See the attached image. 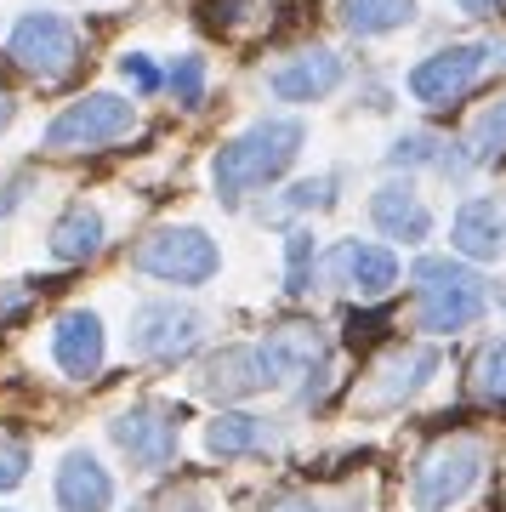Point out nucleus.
<instances>
[{"label": "nucleus", "instance_id": "14", "mask_svg": "<svg viewBox=\"0 0 506 512\" xmlns=\"http://www.w3.org/2000/svg\"><path fill=\"white\" fill-rule=\"evenodd\" d=\"M262 359L273 370V387H290L296 376H325V336L313 325H285L262 342Z\"/></svg>", "mask_w": 506, "mask_h": 512}, {"label": "nucleus", "instance_id": "1", "mask_svg": "<svg viewBox=\"0 0 506 512\" xmlns=\"http://www.w3.org/2000/svg\"><path fill=\"white\" fill-rule=\"evenodd\" d=\"M308 143V126L302 120H285V114H273V120H256L234 137V143L217 148V165H211V183H217L222 205H239L251 188H268L279 183L296 154Z\"/></svg>", "mask_w": 506, "mask_h": 512}, {"label": "nucleus", "instance_id": "27", "mask_svg": "<svg viewBox=\"0 0 506 512\" xmlns=\"http://www.w3.org/2000/svg\"><path fill=\"white\" fill-rule=\"evenodd\" d=\"M120 74H126L131 92H154V86H160V69H154L143 52H126V57H120Z\"/></svg>", "mask_w": 506, "mask_h": 512}, {"label": "nucleus", "instance_id": "16", "mask_svg": "<svg viewBox=\"0 0 506 512\" xmlns=\"http://www.w3.org/2000/svg\"><path fill=\"white\" fill-rule=\"evenodd\" d=\"M57 507L63 512H109L114 507V478L91 450H69L57 467Z\"/></svg>", "mask_w": 506, "mask_h": 512}, {"label": "nucleus", "instance_id": "18", "mask_svg": "<svg viewBox=\"0 0 506 512\" xmlns=\"http://www.w3.org/2000/svg\"><path fill=\"white\" fill-rule=\"evenodd\" d=\"M273 444V427L262 416H251V410H222L211 427H205V450L222 461L234 456H256V450H268Z\"/></svg>", "mask_w": 506, "mask_h": 512}, {"label": "nucleus", "instance_id": "5", "mask_svg": "<svg viewBox=\"0 0 506 512\" xmlns=\"http://www.w3.org/2000/svg\"><path fill=\"white\" fill-rule=\"evenodd\" d=\"M131 131H137V109H131L126 97L86 92L80 103H69V109L46 126V148H52V154H80V148L120 143V137H131Z\"/></svg>", "mask_w": 506, "mask_h": 512}, {"label": "nucleus", "instance_id": "23", "mask_svg": "<svg viewBox=\"0 0 506 512\" xmlns=\"http://www.w3.org/2000/svg\"><path fill=\"white\" fill-rule=\"evenodd\" d=\"M472 393H478V399H506V336L478 353V365H472Z\"/></svg>", "mask_w": 506, "mask_h": 512}, {"label": "nucleus", "instance_id": "7", "mask_svg": "<svg viewBox=\"0 0 506 512\" xmlns=\"http://www.w3.org/2000/svg\"><path fill=\"white\" fill-rule=\"evenodd\" d=\"M114 444L126 450L137 467H171L182 450V410H171V404H131V410H120V416L109 421Z\"/></svg>", "mask_w": 506, "mask_h": 512}, {"label": "nucleus", "instance_id": "6", "mask_svg": "<svg viewBox=\"0 0 506 512\" xmlns=\"http://www.w3.org/2000/svg\"><path fill=\"white\" fill-rule=\"evenodd\" d=\"M205 336V313L188 308V302H143L131 313V330H126V348L137 359H182V353L199 348Z\"/></svg>", "mask_w": 506, "mask_h": 512}, {"label": "nucleus", "instance_id": "28", "mask_svg": "<svg viewBox=\"0 0 506 512\" xmlns=\"http://www.w3.org/2000/svg\"><path fill=\"white\" fill-rule=\"evenodd\" d=\"M308 256L313 234H290V291H308Z\"/></svg>", "mask_w": 506, "mask_h": 512}, {"label": "nucleus", "instance_id": "22", "mask_svg": "<svg viewBox=\"0 0 506 512\" xmlns=\"http://www.w3.org/2000/svg\"><path fill=\"white\" fill-rule=\"evenodd\" d=\"M495 160H506V97L489 103V109L472 120L467 154H461V165H495Z\"/></svg>", "mask_w": 506, "mask_h": 512}, {"label": "nucleus", "instance_id": "30", "mask_svg": "<svg viewBox=\"0 0 506 512\" xmlns=\"http://www.w3.org/2000/svg\"><path fill=\"white\" fill-rule=\"evenodd\" d=\"M154 512H211V501H205V490H182L171 501H160Z\"/></svg>", "mask_w": 506, "mask_h": 512}, {"label": "nucleus", "instance_id": "15", "mask_svg": "<svg viewBox=\"0 0 506 512\" xmlns=\"http://www.w3.org/2000/svg\"><path fill=\"white\" fill-rule=\"evenodd\" d=\"M370 217H376V228L387 239H398V245L433 239V211H427V200H421L410 183H381L376 194H370Z\"/></svg>", "mask_w": 506, "mask_h": 512}, {"label": "nucleus", "instance_id": "11", "mask_svg": "<svg viewBox=\"0 0 506 512\" xmlns=\"http://www.w3.org/2000/svg\"><path fill=\"white\" fill-rule=\"evenodd\" d=\"M199 393L217 404H234V399H251V393H268L273 387V370L262 359V342H245V348H222L199 365Z\"/></svg>", "mask_w": 506, "mask_h": 512}, {"label": "nucleus", "instance_id": "20", "mask_svg": "<svg viewBox=\"0 0 506 512\" xmlns=\"http://www.w3.org/2000/svg\"><path fill=\"white\" fill-rule=\"evenodd\" d=\"M433 376H438V353L433 348H404V353H393V359L381 365L376 399L381 404H398V399H410V393H421Z\"/></svg>", "mask_w": 506, "mask_h": 512}, {"label": "nucleus", "instance_id": "26", "mask_svg": "<svg viewBox=\"0 0 506 512\" xmlns=\"http://www.w3.org/2000/svg\"><path fill=\"white\" fill-rule=\"evenodd\" d=\"M427 160H438V137H398L393 148H387V165H427Z\"/></svg>", "mask_w": 506, "mask_h": 512}, {"label": "nucleus", "instance_id": "29", "mask_svg": "<svg viewBox=\"0 0 506 512\" xmlns=\"http://www.w3.org/2000/svg\"><path fill=\"white\" fill-rule=\"evenodd\" d=\"M330 200V177H313V183H296L290 188V211H308V205H325Z\"/></svg>", "mask_w": 506, "mask_h": 512}, {"label": "nucleus", "instance_id": "34", "mask_svg": "<svg viewBox=\"0 0 506 512\" xmlns=\"http://www.w3.org/2000/svg\"><path fill=\"white\" fill-rule=\"evenodd\" d=\"M273 512H319V507H313V501H302V495H296V501H279V507H273Z\"/></svg>", "mask_w": 506, "mask_h": 512}, {"label": "nucleus", "instance_id": "33", "mask_svg": "<svg viewBox=\"0 0 506 512\" xmlns=\"http://www.w3.org/2000/svg\"><path fill=\"white\" fill-rule=\"evenodd\" d=\"M12 114H18V103H12V97H6V92H0V131H6V126H12Z\"/></svg>", "mask_w": 506, "mask_h": 512}, {"label": "nucleus", "instance_id": "10", "mask_svg": "<svg viewBox=\"0 0 506 512\" xmlns=\"http://www.w3.org/2000/svg\"><path fill=\"white\" fill-rule=\"evenodd\" d=\"M325 274H330V285H342V291L376 302V296H387L398 285V256L387 251V245H370V239H342V245L325 256Z\"/></svg>", "mask_w": 506, "mask_h": 512}, {"label": "nucleus", "instance_id": "31", "mask_svg": "<svg viewBox=\"0 0 506 512\" xmlns=\"http://www.w3.org/2000/svg\"><path fill=\"white\" fill-rule=\"evenodd\" d=\"M18 205H23V183H6L0 188V217H12Z\"/></svg>", "mask_w": 506, "mask_h": 512}, {"label": "nucleus", "instance_id": "8", "mask_svg": "<svg viewBox=\"0 0 506 512\" xmlns=\"http://www.w3.org/2000/svg\"><path fill=\"white\" fill-rule=\"evenodd\" d=\"M489 63V46L484 40H467V46H444V52L421 57L416 69H410V97L427 103V109H444L455 97H467L478 86V74Z\"/></svg>", "mask_w": 506, "mask_h": 512}, {"label": "nucleus", "instance_id": "2", "mask_svg": "<svg viewBox=\"0 0 506 512\" xmlns=\"http://www.w3.org/2000/svg\"><path fill=\"white\" fill-rule=\"evenodd\" d=\"M410 285H416V325L427 336H455V330L478 325L489 308L484 279L461 262H450V256H421Z\"/></svg>", "mask_w": 506, "mask_h": 512}, {"label": "nucleus", "instance_id": "17", "mask_svg": "<svg viewBox=\"0 0 506 512\" xmlns=\"http://www.w3.org/2000/svg\"><path fill=\"white\" fill-rule=\"evenodd\" d=\"M450 245L461 256H472V262H495L506 251V211L495 200H467L455 211Z\"/></svg>", "mask_w": 506, "mask_h": 512}, {"label": "nucleus", "instance_id": "4", "mask_svg": "<svg viewBox=\"0 0 506 512\" xmlns=\"http://www.w3.org/2000/svg\"><path fill=\"white\" fill-rule=\"evenodd\" d=\"M131 268L148 279H165V285H205V279L222 268L217 239L205 228H154V234L131 251Z\"/></svg>", "mask_w": 506, "mask_h": 512}, {"label": "nucleus", "instance_id": "32", "mask_svg": "<svg viewBox=\"0 0 506 512\" xmlns=\"http://www.w3.org/2000/svg\"><path fill=\"white\" fill-rule=\"evenodd\" d=\"M455 6H461V12H467V18H489V12H495V6H501V0H455Z\"/></svg>", "mask_w": 506, "mask_h": 512}, {"label": "nucleus", "instance_id": "9", "mask_svg": "<svg viewBox=\"0 0 506 512\" xmlns=\"http://www.w3.org/2000/svg\"><path fill=\"white\" fill-rule=\"evenodd\" d=\"M12 57H18L29 74H40V80H63V74L80 63V35H74V23L57 18V12H29V18L12 29Z\"/></svg>", "mask_w": 506, "mask_h": 512}, {"label": "nucleus", "instance_id": "12", "mask_svg": "<svg viewBox=\"0 0 506 512\" xmlns=\"http://www.w3.org/2000/svg\"><path fill=\"white\" fill-rule=\"evenodd\" d=\"M52 359H57L63 376H74V382L97 376V370H103V319L91 308H69L52 325Z\"/></svg>", "mask_w": 506, "mask_h": 512}, {"label": "nucleus", "instance_id": "3", "mask_svg": "<svg viewBox=\"0 0 506 512\" xmlns=\"http://www.w3.org/2000/svg\"><path fill=\"white\" fill-rule=\"evenodd\" d=\"M478 478H484V444L455 433L421 456L416 478H410V501H416V512H450L478 490Z\"/></svg>", "mask_w": 506, "mask_h": 512}, {"label": "nucleus", "instance_id": "21", "mask_svg": "<svg viewBox=\"0 0 506 512\" xmlns=\"http://www.w3.org/2000/svg\"><path fill=\"white\" fill-rule=\"evenodd\" d=\"M416 18V0H342V29L359 40L393 35Z\"/></svg>", "mask_w": 506, "mask_h": 512}, {"label": "nucleus", "instance_id": "19", "mask_svg": "<svg viewBox=\"0 0 506 512\" xmlns=\"http://www.w3.org/2000/svg\"><path fill=\"white\" fill-rule=\"evenodd\" d=\"M103 251V211L97 205H69L52 228V256L57 262H91Z\"/></svg>", "mask_w": 506, "mask_h": 512}, {"label": "nucleus", "instance_id": "25", "mask_svg": "<svg viewBox=\"0 0 506 512\" xmlns=\"http://www.w3.org/2000/svg\"><path fill=\"white\" fill-rule=\"evenodd\" d=\"M23 478H29V444L0 433V490H18Z\"/></svg>", "mask_w": 506, "mask_h": 512}, {"label": "nucleus", "instance_id": "24", "mask_svg": "<svg viewBox=\"0 0 506 512\" xmlns=\"http://www.w3.org/2000/svg\"><path fill=\"white\" fill-rule=\"evenodd\" d=\"M165 86H171V97H177L182 109H194L199 97H205V57H177L171 74H165Z\"/></svg>", "mask_w": 506, "mask_h": 512}, {"label": "nucleus", "instance_id": "13", "mask_svg": "<svg viewBox=\"0 0 506 512\" xmlns=\"http://www.w3.org/2000/svg\"><path fill=\"white\" fill-rule=\"evenodd\" d=\"M342 57L336 52H302L290 57V63H279V69L268 74V92L279 97V103H319V97H330L336 86H342Z\"/></svg>", "mask_w": 506, "mask_h": 512}]
</instances>
